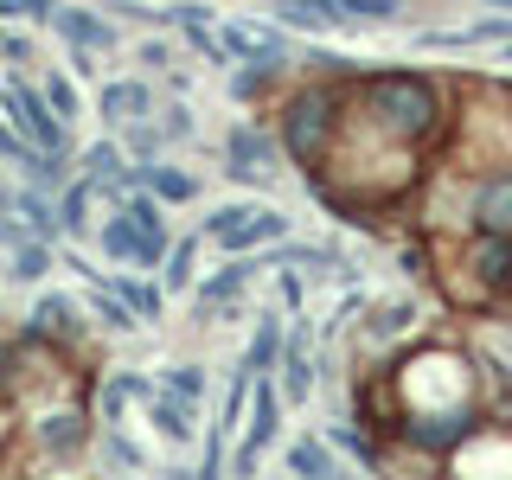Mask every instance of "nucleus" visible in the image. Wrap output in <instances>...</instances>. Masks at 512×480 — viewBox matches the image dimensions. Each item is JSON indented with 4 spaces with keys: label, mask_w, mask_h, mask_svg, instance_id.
<instances>
[{
    "label": "nucleus",
    "mask_w": 512,
    "mask_h": 480,
    "mask_svg": "<svg viewBox=\"0 0 512 480\" xmlns=\"http://www.w3.org/2000/svg\"><path fill=\"white\" fill-rule=\"evenodd\" d=\"M352 103H359L391 141H410V148L436 141L442 122H448L442 90L429 84V77H416V71H378V77H365V84L352 90Z\"/></svg>",
    "instance_id": "f257e3e1"
},
{
    "label": "nucleus",
    "mask_w": 512,
    "mask_h": 480,
    "mask_svg": "<svg viewBox=\"0 0 512 480\" xmlns=\"http://www.w3.org/2000/svg\"><path fill=\"white\" fill-rule=\"evenodd\" d=\"M340 109H346V96L333 90V84H314V90L288 96V109H282V148L295 154L301 167L327 160V148H333V128H340Z\"/></svg>",
    "instance_id": "f03ea898"
},
{
    "label": "nucleus",
    "mask_w": 512,
    "mask_h": 480,
    "mask_svg": "<svg viewBox=\"0 0 512 480\" xmlns=\"http://www.w3.org/2000/svg\"><path fill=\"white\" fill-rule=\"evenodd\" d=\"M0 103L13 109V128H20L26 141H39L45 154H64V148H71V141H64V122H58V109L45 103V90H32L26 77H7V84H0Z\"/></svg>",
    "instance_id": "7ed1b4c3"
},
{
    "label": "nucleus",
    "mask_w": 512,
    "mask_h": 480,
    "mask_svg": "<svg viewBox=\"0 0 512 480\" xmlns=\"http://www.w3.org/2000/svg\"><path fill=\"white\" fill-rule=\"evenodd\" d=\"M205 237H218V250H256L269 237H288V218L269 205H218L205 218Z\"/></svg>",
    "instance_id": "20e7f679"
},
{
    "label": "nucleus",
    "mask_w": 512,
    "mask_h": 480,
    "mask_svg": "<svg viewBox=\"0 0 512 480\" xmlns=\"http://www.w3.org/2000/svg\"><path fill=\"white\" fill-rule=\"evenodd\" d=\"M276 160H282V141H269V128H231L224 135V173L237 186H269Z\"/></svg>",
    "instance_id": "39448f33"
},
{
    "label": "nucleus",
    "mask_w": 512,
    "mask_h": 480,
    "mask_svg": "<svg viewBox=\"0 0 512 480\" xmlns=\"http://www.w3.org/2000/svg\"><path fill=\"white\" fill-rule=\"evenodd\" d=\"M250 397H256V423H250L244 448H237V468H244V474L263 461V448L276 442V429H282V384L269 372H250Z\"/></svg>",
    "instance_id": "423d86ee"
},
{
    "label": "nucleus",
    "mask_w": 512,
    "mask_h": 480,
    "mask_svg": "<svg viewBox=\"0 0 512 480\" xmlns=\"http://www.w3.org/2000/svg\"><path fill=\"white\" fill-rule=\"evenodd\" d=\"M468 269L487 295H512V237L506 231H480L468 244Z\"/></svg>",
    "instance_id": "0eeeda50"
},
{
    "label": "nucleus",
    "mask_w": 512,
    "mask_h": 480,
    "mask_svg": "<svg viewBox=\"0 0 512 480\" xmlns=\"http://www.w3.org/2000/svg\"><path fill=\"white\" fill-rule=\"evenodd\" d=\"M52 26H58L71 45H84V52H116V26L96 20L90 7H52Z\"/></svg>",
    "instance_id": "6e6552de"
},
{
    "label": "nucleus",
    "mask_w": 512,
    "mask_h": 480,
    "mask_svg": "<svg viewBox=\"0 0 512 480\" xmlns=\"http://www.w3.org/2000/svg\"><path fill=\"white\" fill-rule=\"evenodd\" d=\"M474 224H480V231H506L512 237V167L480 180V192H474Z\"/></svg>",
    "instance_id": "1a4fd4ad"
},
{
    "label": "nucleus",
    "mask_w": 512,
    "mask_h": 480,
    "mask_svg": "<svg viewBox=\"0 0 512 480\" xmlns=\"http://www.w3.org/2000/svg\"><path fill=\"white\" fill-rule=\"evenodd\" d=\"M103 250L116 256V263H160V250L141 237V224L128 218V212H116V218L103 224Z\"/></svg>",
    "instance_id": "9d476101"
},
{
    "label": "nucleus",
    "mask_w": 512,
    "mask_h": 480,
    "mask_svg": "<svg viewBox=\"0 0 512 480\" xmlns=\"http://www.w3.org/2000/svg\"><path fill=\"white\" fill-rule=\"evenodd\" d=\"M148 423H154L167 442H192V397H180V391L148 397Z\"/></svg>",
    "instance_id": "9b49d317"
},
{
    "label": "nucleus",
    "mask_w": 512,
    "mask_h": 480,
    "mask_svg": "<svg viewBox=\"0 0 512 480\" xmlns=\"http://www.w3.org/2000/svg\"><path fill=\"white\" fill-rule=\"evenodd\" d=\"M32 333H39V340H77V333H84V320H77V301L45 295L39 308H32Z\"/></svg>",
    "instance_id": "f8f14e48"
},
{
    "label": "nucleus",
    "mask_w": 512,
    "mask_h": 480,
    "mask_svg": "<svg viewBox=\"0 0 512 480\" xmlns=\"http://www.w3.org/2000/svg\"><path fill=\"white\" fill-rule=\"evenodd\" d=\"M276 20L308 26V32H333V26H346V13H340V0H276Z\"/></svg>",
    "instance_id": "ddd939ff"
},
{
    "label": "nucleus",
    "mask_w": 512,
    "mask_h": 480,
    "mask_svg": "<svg viewBox=\"0 0 512 480\" xmlns=\"http://www.w3.org/2000/svg\"><path fill=\"white\" fill-rule=\"evenodd\" d=\"M314 391V359H308V327L295 333V340H288V352H282V397H308Z\"/></svg>",
    "instance_id": "4468645a"
},
{
    "label": "nucleus",
    "mask_w": 512,
    "mask_h": 480,
    "mask_svg": "<svg viewBox=\"0 0 512 480\" xmlns=\"http://www.w3.org/2000/svg\"><path fill=\"white\" fill-rule=\"evenodd\" d=\"M84 416L77 410H52V416H39V442L52 448V455H77V448H84Z\"/></svg>",
    "instance_id": "2eb2a0df"
},
{
    "label": "nucleus",
    "mask_w": 512,
    "mask_h": 480,
    "mask_svg": "<svg viewBox=\"0 0 512 480\" xmlns=\"http://www.w3.org/2000/svg\"><path fill=\"white\" fill-rule=\"evenodd\" d=\"M288 468L308 474V480H327V474H340V461H333V448L320 442V436H301L295 448H288Z\"/></svg>",
    "instance_id": "dca6fc26"
},
{
    "label": "nucleus",
    "mask_w": 512,
    "mask_h": 480,
    "mask_svg": "<svg viewBox=\"0 0 512 480\" xmlns=\"http://www.w3.org/2000/svg\"><path fill=\"white\" fill-rule=\"evenodd\" d=\"M141 109H148V84H109L103 90V116L109 122H141Z\"/></svg>",
    "instance_id": "f3484780"
},
{
    "label": "nucleus",
    "mask_w": 512,
    "mask_h": 480,
    "mask_svg": "<svg viewBox=\"0 0 512 480\" xmlns=\"http://www.w3.org/2000/svg\"><path fill=\"white\" fill-rule=\"evenodd\" d=\"M244 282H250V263L218 269V276L199 288V314H212V308H224V301H237V288H244Z\"/></svg>",
    "instance_id": "a211bd4d"
},
{
    "label": "nucleus",
    "mask_w": 512,
    "mask_h": 480,
    "mask_svg": "<svg viewBox=\"0 0 512 480\" xmlns=\"http://www.w3.org/2000/svg\"><path fill=\"white\" fill-rule=\"evenodd\" d=\"M276 352H282V320L269 314L263 327H256V340H250V359H244V372H269V365H276Z\"/></svg>",
    "instance_id": "6ab92c4d"
},
{
    "label": "nucleus",
    "mask_w": 512,
    "mask_h": 480,
    "mask_svg": "<svg viewBox=\"0 0 512 480\" xmlns=\"http://www.w3.org/2000/svg\"><path fill=\"white\" fill-rule=\"evenodd\" d=\"M122 212L141 224V237H148V244H154L160 256H167V218H160V205H154V199H128Z\"/></svg>",
    "instance_id": "aec40b11"
},
{
    "label": "nucleus",
    "mask_w": 512,
    "mask_h": 480,
    "mask_svg": "<svg viewBox=\"0 0 512 480\" xmlns=\"http://www.w3.org/2000/svg\"><path fill=\"white\" fill-rule=\"evenodd\" d=\"M128 397H148V378H135V372H122V378H109V384H103V416H116V423H122V410H128Z\"/></svg>",
    "instance_id": "412c9836"
},
{
    "label": "nucleus",
    "mask_w": 512,
    "mask_h": 480,
    "mask_svg": "<svg viewBox=\"0 0 512 480\" xmlns=\"http://www.w3.org/2000/svg\"><path fill=\"white\" fill-rule=\"evenodd\" d=\"M148 186H154L167 205H180V199H192V192H199V180H192V173H173V167H148Z\"/></svg>",
    "instance_id": "4be33fe9"
},
{
    "label": "nucleus",
    "mask_w": 512,
    "mask_h": 480,
    "mask_svg": "<svg viewBox=\"0 0 512 480\" xmlns=\"http://www.w3.org/2000/svg\"><path fill=\"white\" fill-rule=\"evenodd\" d=\"M404 327H410V301H391V308H378L372 320H365L372 340H391V333H404Z\"/></svg>",
    "instance_id": "5701e85b"
},
{
    "label": "nucleus",
    "mask_w": 512,
    "mask_h": 480,
    "mask_svg": "<svg viewBox=\"0 0 512 480\" xmlns=\"http://www.w3.org/2000/svg\"><path fill=\"white\" fill-rule=\"evenodd\" d=\"M276 77H282V64H250V71H237V77H231V90H237V96H263L269 84H276Z\"/></svg>",
    "instance_id": "b1692460"
},
{
    "label": "nucleus",
    "mask_w": 512,
    "mask_h": 480,
    "mask_svg": "<svg viewBox=\"0 0 512 480\" xmlns=\"http://www.w3.org/2000/svg\"><path fill=\"white\" fill-rule=\"evenodd\" d=\"M346 20H397L404 13V0H340Z\"/></svg>",
    "instance_id": "393cba45"
},
{
    "label": "nucleus",
    "mask_w": 512,
    "mask_h": 480,
    "mask_svg": "<svg viewBox=\"0 0 512 480\" xmlns=\"http://www.w3.org/2000/svg\"><path fill=\"white\" fill-rule=\"evenodd\" d=\"M45 103H52V109H58V122L71 128V116H77V90L64 84V77H45Z\"/></svg>",
    "instance_id": "a878e982"
},
{
    "label": "nucleus",
    "mask_w": 512,
    "mask_h": 480,
    "mask_svg": "<svg viewBox=\"0 0 512 480\" xmlns=\"http://www.w3.org/2000/svg\"><path fill=\"white\" fill-rule=\"evenodd\" d=\"M13 276H20V282H39V276H45V250L32 244V237L20 244V256H13Z\"/></svg>",
    "instance_id": "bb28decb"
},
{
    "label": "nucleus",
    "mask_w": 512,
    "mask_h": 480,
    "mask_svg": "<svg viewBox=\"0 0 512 480\" xmlns=\"http://www.w3.org/2000/svg\"><path fill=\"white\" fill-rule=\"evenodd\" d=\"M13 212H26L32 218V231H52V212H45V199H39V192H13Z\"/></svg>",
    "instance_id": "cd10ccee"
},
{
    "label": "nucleus",
    "mask_w": 512,
    "mask_h": 480,
    "mask_svg": "<svg viewBox=\"0 0 512 480\" xmlns=\"http://www.w3.org/2000/svg\"><path fill=\"white\" fill-rule=\"evenodd\" d=\"M167 391H180V397H192V404H199V391H205L199 365H173V372H167Z\"/></svg>",
    "instance_id": "c85d7f7f"
},
{
    "label": "nucleus",
    "mask_w": 512,
    "mask_h": 480,
    "mask_svg": "<svg viewBox=\"0 0 512 480\" xmlns=\"http://www.w3.org/2000/svg\"><path fill=\"white\" fill-rule=\"evenodd\" d=\"M103 461H109V468H141V448L128 442V436H109L103 442Z\"/></svg>",
    "instance_id": "c756f323"
},
{
    "label": "nucleus",
    "mask_w": 512,
    "mask_h": 480,
    "mask_svg": "<svg viewBox=\"0 0 512 480\" xmlns=\"http://www.w3.org/2000/svg\"><path fill=\"white\" fill-rule=\"evenodd\" d=\"M0 244H13V250L26 244V231L13 224V192H7V186H0Z\"/></svg>",
    "instance_id": "7c9ffc66"
},
{
    "label": "nucleus",
    "mask_w": 512,
    "mask_h": 480,
    "mask_svg": "<svg viewBox=\"0 0 512 480\" xmlns=\"http://www.w3.org/2000/svg\"><path fill=\"white\" fill-rule=\"evenodd\" d=\"M192 282V244H173V269H167V288H186Z\"/></svg>",
    "instance_id": "2f4dec72"
},
{
    "label": "nucleus",
    "mask_w": 512,
    "mask_h": 480,
    "mask_svg": "<svg viewBox=\"0 0 512 480\" xmlns=\"http://www.w3.org/2000/svg\"><path fill=\"white\" fill-rule=\"evenodd\" d=\"M128 141H135L141 154H154V148H160V128H135V135H128Z\"/></svg>",
    "instance_id": "473e14b6"
},
{
    "label": "nucleus",
    "mask_w": 512,
    "mask_h": 480,
    "mask_svg": "<svg viewBox=\"0 0 512 480\" xmlns=\"http://www.w3.org/2000/svg\"><path fill=\"white\" fill-rule=\"evenodd\" d=\"M7 365H13V359H7V346H0V378H7Z\"/></svg>",
    "instance_id": "72a5a7b5"
},
{
    "label": "nucleus",
    "mask_w": 512,
    "mask_h": 480,
    "mask_svg": "<svg viewBox=\"0 0 512 480\" xmlns=\"http://www.w3.org/2000/svg\"><path fill=\"white\" fill-rule=\"evenodd\" d=\"M493 7H512V0H493Z\"/></svg>",
    "instance_id": "f704fd0d"
}]
</instances>
